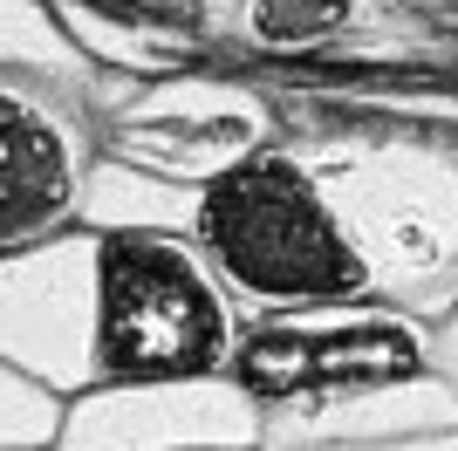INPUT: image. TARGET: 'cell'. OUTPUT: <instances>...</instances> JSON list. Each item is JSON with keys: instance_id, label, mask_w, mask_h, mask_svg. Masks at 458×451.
I'll return each instance as SVG.
<instances>
[{"instance_id": "1", "label": "cell", "mask_w": 458, "mask_h": 451, "mask_svg": "<svg viewBox=\"0 0 458 451\" xmlns=\"http://www.w3.org/2000/svg\"><path fill=\"white\" fill-rule=\"evenodd\" d=\"M199 253L226 287L260 308H308L363 287V253L287 150H240L206 171L199 191Z\"/></svg>"}, {"instance_id": "4", "label": "cell", "mask_w": 458, "mask_h": 451, "mask_svg": "<svg viewBox=\"0 0 458 451\" xmlns=\"http://www.w3.org/2000/svg\"><path fill=\"white\" fill-rule=\"evenodd\" d=\"M343 21H349V0H260L253 35L274 41V48H308V41H328Z\"/></svg>"}, {"instance_id": "2", "label": "cell", "mask_w": 458, "mask_h": 451, "mask_svg": "<svg viewBox=\"0 0 458 451\" xmlns=\"http://www.w3.org/2000/svg\"><path fill=\"white\" fill-rule=\"evenodd\" d=\"M233 356V308L212 260L165 233L96 240V376L185 383Z\"/></svg>"}, {"instance_id": "3", "label": "cell", "mask_w": 458, "mask_h": 451, "mask_svg": "<svg viewBox=\"0 0 458 451\" xmlns=\"http://www.w3.org/2000/svg\"><path fill=\"white\" fill-rule=\"evenodd\" d=\"M76 144L35 96L0 82V253L55 233L76 212Z\"/></svg>"}]
</instances>
